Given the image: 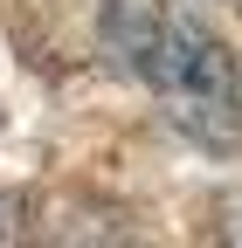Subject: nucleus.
Segmentation results:
<instances>
[{
  "instance_id": "obj_4",
  "label": "nucleus",
  "mask_w": 242,
  "mask_h": 248,
  "mask_svg": "<svg viewBox=\"0 0 242 248\" xmlns=\"http://www.w3.org/2000/svg\"><path fill=\"white\" fill-rule=\"evenodd\" d=\"M215 234H222V248H242V193L215 200Z\"/></svg>"
},
{
  "instance_id": "obj_1",
  "label": "nucleus",
  "mask_w": 242,
  "mask_h": 248,
  "mask_svg": "<svg viewBox=\"0 0 242 248\" xmlns=\"http://www.w3.org/2000/svg\"><path fill=\"white\" fill-rule=\"evenodd\" d=\"M104 55L125 76H138L166 117L194 145H235L242 138V76L228 42L180 0H104Z\"/></svg>"
},
{
  "instance_id": "obj_3",
  "label": "nucleus",
  "mask_w": 242,
  "mask_h": 248,
  "mask_svg": "<svg viewBox=\"0 0 242 248\" xmlns=\"http://www.w3.org/2000/svg\"><path fill=\"white\" fill-rule=\"evenodd\" d=\"M69 248H125V221H118V214H104V221H76Z\"/></svg>"
},
{
  "instance_id": "obj_2",
  "label": "nucleus",
  "mask_w": 242,
  "mask_h": 248,
  "mask_svg": "<svg viewBox=\"0 0 242 248\" xmlns=\"http://www.w3.org/2000/svg\"><path fill=\"white\" fill-rule=\"evenodd\" d=\"M0 248H42L35 241V207L21 193H7V186H0Z\"/></svg>"
}]
</instances>
